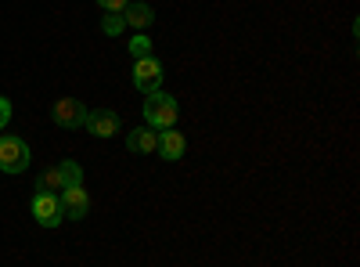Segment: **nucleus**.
<instances>
[{
  "label": "nucleus",
  "instance_id": "obj_1",
  "mask_svg": "<svg viewBox=\"0 0 360 267\" xmlns=\"http://www.w3.org/2000/svg\"><path fill=\"white\" fill-rule=\"evenodd\" d=\"M176 116H180V108H176L173 94H162V91L148 94V101H144V123L152 130H169L176 123Z\"/></svg>",
  "mask_w": 360,
  "mask_h": 267
},
{
  "label": "nucleus",
  "instance_id": "obj_2",
  "mask_svg": "<svg viewBox=\"0 0 360 267\" xmlns=\"http://www.w3.org/2000/svg\"><path fill=\"white\" fill-rule=\"evenodd\" d=\"M134 87L141 94H155L159 87H162V62L155 54H148V58H134V73H130Z\"/></svg>",
  "mask_w": 360,
  "mask_h": 267
},
{
  "label": "nucleus",
  "instance_id": "obj_3",
  "mask_svg": "<svg viewBox=\"0 0 360 267\" xmlns=\"http://www.w3.org/2000/svg\"><path fill=\"white\" fill-rule=\"evenodd\" d=\"M86 105L79 101V98H58L54 105H51V120L58 123V127H65V130H79L83 123H86Z\"/></svg>",
  "mask_w": 360,
  "mask_h": 267
},
{
  "label": "nucleus",
  "instance_id": "obj_4",
  "mask_svg": "<svg viewBox=\"0 0 360 267\" xmlns=\"http://www.w3.org/2000/svg\"><path fill=\"white\" fill-rule=\"evenodd\" d=\"M29 210H33V217H37V224H40V228H58V224L65 221L62 199H58L54 192H37V195H33V206H29Z\"/></svg>",
  "mask_w": 360,
  "mask_h": 267
},
{
  "label": "nucleus",
  "instance_id": "obj_5",
  "mask_svg": "<svg viewBox=\"0 0 360 267\" xmlns=\"http://www.w3.org/2000/svg\"><path fill=\"white\" fill-rule=\"evenodd\" d=\"M29 166V144L22 137L4 134L0 137V170L4 173H22Z\"/></svg>",
  "mask_w": 360,
  "mask_h": 267
},
{
  "label": "nucleus",
  "instance_id": "obj_6",
  "mask_svg": "<svg viewBox=\"0 0 360 267\" xmlns=\"http://www.w3.org/2000/svg\"><path fill=\"white\" fill-rule=\"evenodd\" d=\"M83 127H86V134H94V137H112V134H119V116L112 108H90Z\"/></svg>",
  "mask_w": 360,
  "mask_h": 267
},
{
  "label": "nucleus",
  "instance_id": "obj_7",
  "mask_svg": "<svg viewBox=\"0 0 360 267\" xmlns=\"http://www.w3.org/2000/svg\"><path fill=\"white\" fill-rule=\"evenodd\" d=\"M58 199H62V210H65V217H69V221H83V217H86V210H90V195L83 192V185L65 188Z\"/></svg>",
  "mask_w": 360,
  "mask_h": 267
},
{
  "label": "nucleus",
  "instance_id": "obj_8",
  "mask_svg": "<svg viewBox=\"0 0 360 267\" xmlns=\"http://www.w3.org/2000/svg\"><path fill=\"white\" fill-rule=\"evenodd\" d=\"M155 152L166 159V163H173V159H180V156H184L188 152V141H184V134H180V130H159V148H155Z\"/></svg>",
  "mask_w": 360,
  "mask_h": 267
},
{
  "label": "nucleus",
  "instance_id": "obj_9",
  "mask_svg": "<svg viewBox=\"0 0 360 267\" xmlns=\"http://www.w3.org/2000/svg\"><path fill=\"white\" fill-rule=\"evenodd\" d=\"M127 148H130V152H141V156H152L155 148H159V130H152V127L134 130V134L127 137Z\"/></svg>",
  "mask_w": 360,
  "mask_h": 267
},
{
  "label": "nucleus",
  "instance_id": "obj_10",
  "mask_svg": "<svg viewBox=\"0 0 360 267\" xmlns=\"http://www.w3.org/2000/svg\"><path fill=\"white\" fill-rule=\"evenodd\" d=\"M123 22L130 25V29H148L155 22V11L148 8V4H127V11H123Z\"/></svg>",
  "mask_w": 360,
  "mask_h": 267
},
{
  "label": "nucleus",
  "instance_id": "obj_11",
  "mask_svg": "<svg viewBox=\"0 0 360 267\" xmlns=\"http://www.w3.org/2000/svg\"><path fill=\"white\" fill-rule=\"evenodd\" d=\"M58 173H62V185H65V188L83 185V166H79L76 159H62V163H58ZM65 188H62V192H65Z\"/></svg>",
  "mask_w": 360,
  "mask_h": 267
},
{
  "label": "nucleus",
  "instance_id": "obj_12",
  "mask_svg": "<svg viewBox=\"0 0 360 267\" xmlns=\"http://www.w3.org/2000/svg\"><path fill=\"white\" fill-rule=\"evenodd\" d=\"M62 188H65V185H62V173H58V166L37 177V192H54V195H58Z\"/></svg>",
  "mask_w": 360,
  "mask_h": 267
},
{
  "label": "nucleus",
  "instance_id": "obj_13",
  "mask_svg": "<svg viewBox=\"0 0 360 267\" xmlns=\"http://www.w3.org/2000/svg\"><path fill=\"white\" fill-rule=\"evenodd\" d=\"M101 29L108 37H119L127 29V22H123V15H115V11H105V18H101Z\"/></svg>",
  "mask_w": 360,
  "mask_h": 267
},
{
  "label": "nucleus",
  "instance_id": "obj_14",
  "mask_svg": "<svg viewBox=\"0 0 360 267\" xmlns=\"http://www.w3.org/2000/svg\"><path fill=\"white\" fill-rule=\"evenodd\" d=\"M127 47H130V54H134V58H148V54H152V40H148L144 33H134Z\"/></svg>",
  "mask_w": 360,
  "mask_h": 267
},
{
  "label": "nucleus",
  "instance_id": "obj_15",
  "mask_svg": "<svg viewBox=\"0 0 360 267\" xmlns=\"http://www.w3.org/2000/svg\"><path fill=\"white\" fill-rule=\"evenodd\" d=\"M98 4H101V11H115V15H123L130 0H98Z\"/></svg>",
  "mask_w": 360,
  "mask_h": 267
},
{
  "label": "nucleus",
  "instance_id": "obj_16",
  "mask_svg": "<svg viewBox=\"0 0 360 267\" xmlns=\"http://www.w3.org/2000/svg\"><path fill=\"white\" fill-rule=\"evenodd\" d=\"M11 123V101L8 98H0V130H4Z\"/></svg>",
  "mask_w": 360,
  "mask_h": 267
}]
</instances>
